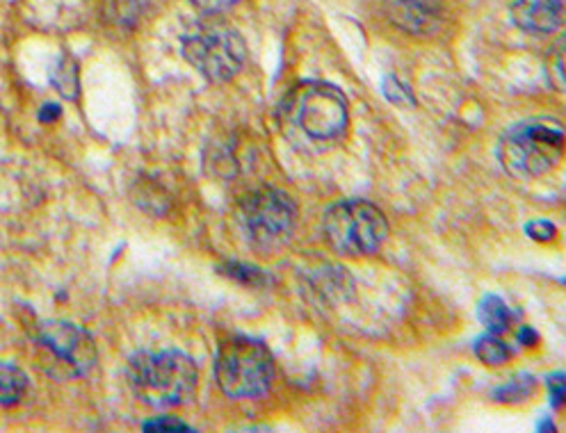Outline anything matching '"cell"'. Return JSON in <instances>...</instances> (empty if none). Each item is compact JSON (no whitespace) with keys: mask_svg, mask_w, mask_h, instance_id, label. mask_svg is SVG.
Listing matches in <instances>:
<instances>
[{"mask_svg":"<svg viewBox=\"0 0 566 433\" xmlns=\"http://www.w3.org/2000/svg\"><path fill=\"white\" fill-rule=\"evenodd\" d=\"M279 119L302 147L323 149L347 133L349 105L338 87L308 81L295 85L281 101Z\"/></svg>","mask_w":566,"mask_h":433,"instance_id":"obj_1","label":"cell"},{"mask_svg":"<svg viewBox=\"0 0 566 433\" xmlns=\"http://www.w3.org/2000/svg\"><path fill=\"white\" fill-rule=\"evenodd\" d=\"M235 226L254 254L274 256L295 235L297 203L289 192L274 186L256 188L238 201Z\"/></svg>","mask_w":566,"mask_h":433,"instance_id":"obj_2","label":"cell"},{"mask_svg":"<svg viewBox=\"0 0 566 433\" xmlns=\"http://www.w3.org/2000/svg\"><path fill=\"white\" fill-rule=\"evenodd\" d=\"M128 381L142 402L154 409L188 404L197 390L195 360L181 351H139L128 360Z\"/></svg>","mask_w":566,"mask_h":433,"instance_id":"obj_3","label":"cell"},{"mask_svg":"<svg viewBox=\"0 0 566 433\" xmlns=\"http://www.w3.org/2000/svg\"><path fill=\"white\" fill-rule=\"evenodd\" d=\"M564 156V128L553 117H533L514 124L499 141L503 169L521 180L539 178Z\"/></svg>","mask_w":566,"mask_h":433,"instance_id":"obj_4","label":"cell"},{"mask_svg":"<svg viewBox=\"0 0 566 433\" xmlns=\"http://www.w3.org/2000/svg\"><path fill=\"white\" fill-rule=\"evenodd\" d=\"M274 372V358L261 340L233 336L220 345L216 379L233 400H259L272 388Z\"/></svg>","mask_w":566,"mask_h":433,"instance_id":"obj_5","label":"cell"},{"mask_svg":"<svg viewBox=\"0 0 566 433\" xmlns=\"http://www.w3.org/2000/svg\"><path fill=\"white\" fill-rule=\"evenodd\" d=\"M325 242L340 256L364 258L379 251L388 237L386 214L370 201L345 199L323 216Z\"/></svg>","mask_w":566,"mask_h":433,"instance_id":"obj_6","label":"cell"},{"mask_svg":"<svg viewBox=\"0 0 566 433\" xmlns=\"http://www.w3.org/2000/svg\"><path fill=\"white\" fill-rule=\"evenodd\" d=\"M181 49L199 74L218 85L233 81L247 62L242 34L220 21H203L188 30Z\"/></svg>","mask_w":566,"mask_h":433,"instance_id":"obj_7","label":"cell"},{"mask_svg":"<svg viewBox=\"0 0 566 433\" xmlns=\"http://www.w3.org/2000/svg\"><path fill=\"white\" fill-rule=\"evenodd\" d=\"M34 345L46 353V366L53 377H85L96 366V342L78 324L49 319L34 331Z\"/></svg>","mask_w":566,"mask_h":433,"instance_id":"obj_8","label":"cell"},{"mask_svg":"<svg viewBox=\"0 0 566 433\" xmlns=\"http://www.w3.org/2000/svg\"><path fill=\"white\" fill-rule=\"evenodd\" d=\"M564 0H514L512 19L530 34H553L564 23Z\"/></svg>","mask_w":566,"mask_h":433,"instance_id":"obj_9","label":"cell"},{"mask_svg":"<svg viewBox=\"0 0 566 433\" xmlns=\"http://www.w3.org/2000/svg\"><path fill=\"white\" fill-rule=\"evenodd\" d=\"M391 19L411 34H432L441 23L439 0H394Z\"/></svg>","mask_w":566,"mask_h":433,"instance_id":"obj_10","label":"cell"},{"mask_svg":"<svg viewBox=\"0 0 566 433\" xmlns=\"http://www.w3.org/2000/svg\"><path fill=\"white\" fill-rule=\"evenodd\" d=\"M480 321L486 327L489 334H507L514 324V315L510 306L495 295H489L480 304Z\"/></svg>","mask_w":566,"mask_h":433,"instance_id":"obj_11","label":"cell"},{"mask_svg":"<svg viewBox=\"0 0 566 433\" xmlns=\"http://www.w3.org/2000/svg\"><path fill=\"white\" fill-rule=\"evenodd\" d=\"M28 390V377L21 368L0 360V406H12L23 400Z\"/></svg>","mask_w":566,"mask_h":433,"instance_id":"obj_12","label":"cell"},{"mask_svg":"<svg viewBox=\"0 0 566 433\" xmlns=\"http://www.w3.org/2000/svg\"><path fill=\"white\" fill-rule=\"evenodd\" d=\"M535 386H537L535 377L523 374V377H516L514 381L501 386L499 390H493L491 397L495 402H503V404H521L527 400V397L535 394Z\"/></svg>","mask_w":566,"mask_h":433,"instance_id":"obj_13","label":"cell"},{"mask_svg":"<svg viewBox=\"0 0 566 433\" xmlns=\"http://www.w3.org/2000/svg\"><path fill=\"white\" fill-rule=\"evenodd\" d=\"M475 353H478V358L482 360V363H486V366H505L507 360L512 358L510 347L501 338H495L493 334L478 338Z\"/></svg>","mask_w":566,"mask_h":433,"instance_id":"obj_14","label":"cell"},{"mask_svg":"<svg viewBox=\"0 0 566 433\" xmlns=\"http://www.w3.org/2000/svg\"><path fill=\"white\" fill-rule=\"evenodd\" d=\"M224 276H229L231 281H238L242 285H252V287H263L270 278L265 272H261L259 267L254 265H244V263H235V261H229L224 263L222 267H218Z\"/></svg>","mask_w":566,"mask_h":433,"instance_id":"obj_15","label":"cell"},{"mask_svg":"<svg viewBox=\"0 0 566 433\" xmlns=\"http://www.w3.org/2000/svg\"><path fill=\"white\" fill-rule=\"evenodd\" d=\"M384 94L388 101H394L398 105H413V96L407 87H402V83L396 76H388L384 83Z\"/></svg>","mask_w":566,"mask_h":433,"instance_id":"obj_16","label":"cell"},{"mask_svg":"<svg viewBox=\"0 0 566 433\" xmlns=\"http://www.w3.org/2000/svg\"><path fill=\"white\" fill-rule=\"evenodd\" d=\"M142 429H145V431H192L184 420L171 418V415L147 420L145 424H142Z\"/></svg>","mask_w":566,"mask_h":433,"instance_id":"obj_17","label":"cell"},{"mask_svg":"<svg viewBox=\"0 0 566 433\" xmlns=\"http://www.w3.org/2000/svg\"><path fill=\"white\" fill-rule=\"evenodd\" d=\"M525 233L533 237V240H537V242H551L557 235V229L548 220H535V222H530L525 226Z\"/></svg>","mask_w":566,"mask_h":433,"instance_id":"obj_18","label":"cell"},{"mask_svg":"<svg viewBox=\"0 0 566 433\" xmlns=\"http://www.w3.org/2000/svg\"><path fill=\"white\" fill-rule=\"evenodd\" d=\"M190 3L206 14H222L231 10L235 3H240V0H190Z\"/></svg>","mask_w":566,"mask_h":433,"instance_id":"obj_19","label":"cell"},{"mask_svg":"<svg viewBox=\"0 0 566 433\" xmlns=\"http://www.w3.org/2000/svg\"><path fill=\"white\" fill-rule=\"evenodd\" d=\"M564 390H566V386H564V374L562 372L548 377V392H551V400H553L555 409H559L562 402H564Z\"/></svg>","mask_w":566,"mask_h":433,"instance_id":"obj_20","label":"cell"},{"mask_svg":"<svg viewBox=\"0 0 566 433\" xmlns=\"http://www.w3.org/2000/svg\"><path fill=\"white\" fill-rule=\"evenodd\" d=\"M518 342L527 345V347H535L539 342V336L535 329H521L518 331Z\"/></svg>","mask_w":566,"mask_h":433,"instance_id":"obj_21","label":"cell"},{"mask_svg":"<svg viewBox=\"0 0 566 433\" xmlns=\"http://www.w3.org/2000/svg\"><path fill=\"white\" fill-rule=\"evenodd\" d=\"M57 117H60V105L49 103V105H44V107H42L40 122H53V119H57Z\"/></svg>","mask_w":566,"mask_h":433,"instance_id":"obj_22","label":"cell"}]
</instances>
